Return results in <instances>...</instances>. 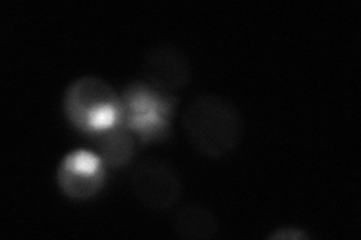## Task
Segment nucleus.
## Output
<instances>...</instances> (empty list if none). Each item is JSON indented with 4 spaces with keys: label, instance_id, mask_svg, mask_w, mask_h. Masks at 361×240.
Returning a JSON list of instances; mask_svg holds the SVG:
<instances>
[{
    "label": "nucleus",
    "instance_id": "9",
    "mask_svg": "<svg viewBox=\"0 0 361 240\" xmlns=\"http://www.w3.org/2000/svg\"><path fill=\"white\" fill-rule=\"evenodd\" d=\"M309 234L304 233L301 228H295V227H281L279 230H276L273 234L269 236V239H290V240H300V239H307Z\"/></svg>",
    "mask_w": 361,
    "mask_h": 240
},
{
    "label": "nucleus",
    "instance_id": "7",
    "mask_svg": "<svg viewBox=\"0 0 361 240\" xmlns=\"http://www.w3.org/2000/svg\"><path fill=\"white\" fill-rule=\"evenodd\" d=\"M95 141L99 158L103 159L104 165L110 168H122L128 165L135 155V151H137V144H135L137 139L122 125L98 135Z\"/></svg>",
    "mask_w": 361,
    "mask_h": 240
},
{
    "label": "nucleus",
    "instance_id": "5",
    "mask_svg": "<svg viewBox=\"0 0 361 240\" xmlns=\"http://www.w3.org/2000/svg\"><path fill=\"white\" fill-rule=\"evenodd\" d=\"M106 165L98 153L74 151L66 155L58 168V185L66 197L89 200L103 189Z\"/></svg>",
    "mask_w": 361,
    "mask_h": 240
},
{
    "label": "nucleus",
    "instance_id": "8",
    "mask_svg": "<svg viewBox=\"0 0 361 240\" xmlns=\"http://www.w3.org/2000/svg\"><path fill=\"white\" fill-rule=\"evenodd\" d=\"M173 228L176 234L183 239L205 240L217 233V221L205 206L191 203L178 210Z\"/></svg>",
    "mask_w": 361,
    "mask_h": 240
},
{
    "label": "nucleus",
    "instance_id": "4",
    "mask_svg": "<svg viewBox=\"0 0 361 240\" xmlns=\"http://www.w3.org/2000/svg\"><path fill=\"white\" fill-rule=\"evenodd\" d=\"M134 196L154 210H166L180 196V179L176 171L160 159H146L134 170L131 177Z\"/></svg>",
    "mask_w": 361,
    "mask_h": 240
},
{
    "label": "nucleus",
    "instance_id": "1",
    "mask_svg": "<svg viewBox=\"0 0 361 240\" xmlns=\"http://www.w3.org/2000/svg\"><path fill=\"white\" fill-rule=\"evenodd\" d=\"M183 127L188 141L208 158H224L238 146L243 135L240 111L220 95H199L183 113Z\"/></svg>",
    "mask_w": 361,
    "mask_h": 240
},
{
    "label": "nucleus",
    "instance_id": "2",
    "mask_svg": "<svg viewBox=\"0 0 361 240\" xmlns=\"http://www.w3.org/2000/svg\"><path fill=\"white\" fill-rule=\"evenodd\" d=\"M63 110L74 130L92 140L118 127L122 119L121 96L97 77H82L71 83L63 98Z\"/></svg>",
    "mask_w": 361,
    "mask_h": 240
},
{
    "label": "nucleus",
    "instance_id": "6",
    "mask_svg": "<svg viewBox=\"0 0 361 240\" xmlns=\"http://www.w3.org/2000/svg\"><path fill=\"white\" fill-rule=\"evenodd\" d=\"M142 75L145 83L172 94L188 84L191 65L179 49L172 45H158L146 53Z\"/></svg>",
    "mask_w": 361,
    "mask_h": 240
},
{
    "label": "nucleus",
    "instance_id": "3",
    "mask_svg": "<svg viewBox=\"0 0 361 240\" xmlns=\"http://www.w3.org/2000/svg\"><path fill=\"white\" fill-rule=\"evenodd\" d=\"M121 125L140 143L163 141L171 134L176 98L145 82L131 83L121 95Z\"/></svg>",
    "mask_w": 361,
    "mask_h": 240
}]
</instances>
